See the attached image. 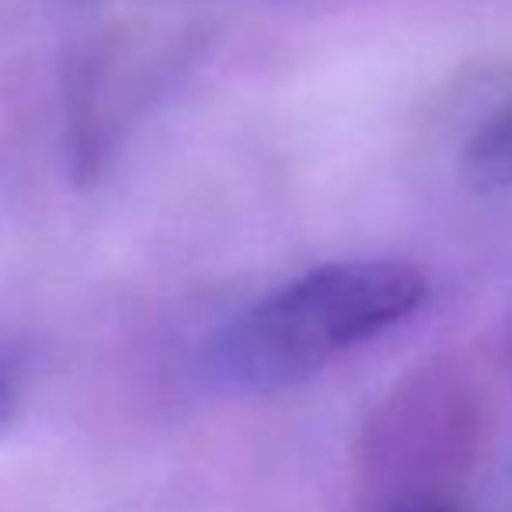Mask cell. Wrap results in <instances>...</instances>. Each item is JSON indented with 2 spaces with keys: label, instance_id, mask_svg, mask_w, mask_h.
Wrapping results in <instances>:
<instances>
[{
  "label": "cell",
  "instance_id": "obj_1",
  "mask_svg": "<svg viewBox=\"0 0 512 512\" xmlns=\"http://www.w3.org/2000/svg\"><path fill=\"white\" fill-rule=\"evenodd\" d=\"M425 297V276L401 258L317 265L237 314L209 345L206 370L223 391H290L401 324Z\"/></svg>",
  "mask_w": 512,
  "mask_h": 512
},
{
  "label": "cell",
  "instance_id": "obj_2",
  "mask_svg": "<svg viewBox=\"0 0 512 512\" xmlns=\"http://www.w3.org/2000/svg\"><path fill=\"white\" fill-rule=\"evenodd\" d=\"M460 175L478 192L512 189V98L495 102L464 136Z\"/></svg>",
  "mask_w": 512,
  "mask_h": 512
},
{
  "label": "cell",
  "instance_id": "obj_3",
  "mask_svg": "<svg viewBox=\"0 0 512 512\" xmlns=\"http://www.w3.org/2000/svg\"><path fill=\"white\" fill-rule=\"evenodd\" d=\"M14 422V391L7 387V380L0 377V436L11 429Z\"/></svg>",
  "mask_w": 512,
  "mask_h": 512
},
{
  "label": "cell",
  "instance_id": "obj_4",
  "mask_svg": "<svg viewBox=\"0 0 512 512\" xmlns=\"http://www.w3.org/2000/svg\"><path fill=\"white\" fill-rule=\"evenodd\" d=\"M411 512H457V509H411Z\"/></svg>",
  "mask_w": 512,
  "mask_h": 512
}]
</instances>
